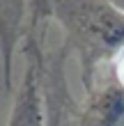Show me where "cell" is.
<instances>
[{
    "mask_svg": "<svg viewBox=\"0 0 124 126\" xmlns=\"http://www.w3.org/2000/svg\"><path fill=\"white\" fill-rule=\"evenodd\" d=\"M115 78H117L120 87L124 90V46L115 53Z\"/></svg>",
    "mask_w": 124,
    "mask_h": 126,
    "instance_id": "cell-3",
    "label": "cell"
},
{
    "mask_svg": "<svg viewBox=\"0 0 124 126\" xmlns=\"http://www.w3.org/2000/svg\"><path fill=\"white\" fill-rule=\"evenodd\" d=\"M106 2H110V5L117 7V9H122V12H124V0H106Z\"/></svg>",
    "mask_w": 124,
    "mask_h": 126,
    "instance_id": "cell-4",
    "label": "cell"
},
{
    "mask_svg": "<svg viewBox=\"0 0 124 126\" xmlns=\"http://www.w3.org/2000/svg\"><path fill=\"white\" fill-rule=\"evenodd\" d=\"M9 126H44V112L39 106L37 80L32 69L25 73V83L21 85V94L14 103Z\"/></svg>",
    "mask_w": 124,
    "mask_h": 126,
    "instance_id": "cell-2",
    "label": "cell"
},
{
    "mask_svg": "<svg viewBox=\"0 0 124 126\" xmlns=\"http://www.w3.org/2000/svg\"><path fill=\"white\" fill-rule=\"evenodd\" d=\"M85 53H117L124 46V12L106 0H44Z\"/></svg>",
    "mask_w": 124,
    "mask_h": 126,
    "instance_id": "cell-1",
    "label": "cell"
}]
</instances>
